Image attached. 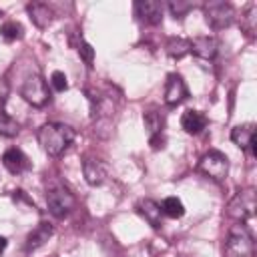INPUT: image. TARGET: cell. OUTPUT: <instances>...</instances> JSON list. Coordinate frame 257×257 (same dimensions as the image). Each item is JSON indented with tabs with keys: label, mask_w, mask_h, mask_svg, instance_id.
I'll return each mask as SVG.
<instances>
[{
	"label": "cell",
	"mask_w": 257,
	"mask_h": 257,
	"mask_svg": "<svg viewBox=\"0 0 257 257\" xmlns=\"http://www.w3.org/2000/svg\"><path fill=\"white\" fill-rule=\"evenodd\" d=\"M137 211L145 217V221H149L153 227H161V217H163V209L161 205H157L153 199H141L137 203Z\"/></svg>",
	"instance_id": "cell-15"
},
{
	"label": "cell",
	"mask_w": 257,
	"mask_h": 257,
	"mask_svg": "<svg viewBox=\"0 0 257 257\" xmlns=\"http://www.w3.org/2000/svg\"><path fill=\"white\" fill-rule=\"evenodd\" d=\"M0 36L6 40V42H12V40H18L22 36V26L14 20H8L0 26Z\"/></svg>",
	"instance_id": "cell-21"
},
{
	"label": "cell",
	"mask_w": 257,
	"mask_h": 257,
	"mask_svg": "<svg viewBox=\"0 0 257 257\" xmlns=\"http://www.w3.org/2000/svg\"><path fill=\"white\" fill-rule=\"evenodd\" d=\"M74 137H76L74 128L68 124H60V122H48L40 126L38 131V143L44 149V153L50 157L62 155L72 145Z\"/></svg>",
	"instance_id": "cell-1"
},
{
	"label": "cell",
	"mask_w": 257,
	"mask_h": 257,
	"mask_svg": "<svg viewBox=\"0 0 257 257\" xmlns=\"http://www.w3.org/2000/svg\"><path fill=\"white\" fill-rule=\"evenodd\" d=\"M26 10H28L32 22H34L38 28H46V26L52 22V10H50V6L44 4V2H32V4L26 6Z\"/></svg>",
	"instance_id": "cell-16"
},
{
	"label": "cell",
	"mask_w": 257,
	"mask_h": 257,
	"mask_svg": "<svg viewBox=\"0 0 257 257\" xmlns=\"http://www.w3.org/2000/svg\"><path fill=\"white\" fill-rule=\"evenodd\" d=\"M20 94L26 102H30L32 106H44L48 100H50V92H48V86L44 82V78L40 74H32L28 76L24 82H22V88H20Z\"/></svg>",
	"instance_id": "cell-7"
},
{
	"label": "cell",
	"mask_w": 257,
	"mask_h": 257,
	"mask_svg": "<svg viewBox=\"0 0 257 257\" xmlns=\"http://www.w3.org/2000/svg\"><path fill=\"white\" fill-rule=\"evenodd\" d=\"M257 4L255 2H251V4H247V8L241 12V28L249 34V36H253L255 34V30H257Z\"/></svg>",
	"instance_id": "cell-18"
},
{
	"label": "cell",
	"mask_w": 257,
	"mask_h": 257,
	"mask_svg": "<svg viewBox=\"0 0 257 257\" xmlns=\"http://www.w3.org/2000/svg\"><path fill=\"white\" fill-rule=\"evenodd\" d=\"M165 143H167V139H165V135H163V133H155V135H151V137H149V145H151V149H153V151L163 149V147H165Z\"/></svg>",
	"instance_id": "cell-27"
},
{
	"label": "cell",
	"mask_w": 257,
	"mask_h": 257,
	"mask_svg": "<svg viewBox=\"0 0 257 257\" xmlns=\"http://www.w3.org/2000/svg\"><path fill=\"white\" fill-rule=\"evenodd\" d=\"M191 6H193L191 2H181V0H177V2L173 0V2L169 4V8H171V12L175 14V18H183V14H185L187 10H191Z\"/></svg>",
	"instance_id": "cell-26"
},
{
	"label": "cell",
	"mask_w": 257,
	"mask_h": 257,
	"mask_svg": "<svg viewBox=\"0 0 257 257\" xmlns=\"http://www.w3.org/2000/svg\"><path fill=\"white\" fill-rule=\"evenodd\" d=\"M199 171L205 177L213 179V181H223L227 177V173H229V159L221 151H215L213 149V151H209V153H205L201 157Z\"/></svg>",
	"instance_id": "cell-6"
},
{
	"label": "cell",
	"mask_w": 257,
	"mask_h": 257,
	"mask_svg": "<svg viewBox=\"0 0 257 257\" xmlns=\"http://www.w3.org/2000/svg\"><path fill=\"white\" fill-rule=\"evenodd\" d=\"M181 126L189 135H199L207 126V116L201 114L199 110H185L181 116Z\"/></svg>",
	"instance_id": "cell-14"
},
{
	"label": "cell",
	"mask_w": 257,
	"mask_h": 257,
	"mask_svg": "<svg viewBox=\"0 0 257 257\" xmlns=\"http://www.w3.org/2000/svg\"><path fill=\"white\" fill-rule=\"evenodd\" d=\"M46 205H48V211L60 219L74 209L76 199L66 185H62L60 181H50L46 183Z\"/></svg>",
	"instance_id": "cell-3"
},
{
	"label": "cell",
	"mask_w": 257,
	"mask_h": 257,
	"mask_svg": "<svg viewBox=\"0 0 257 257\" xmlns=\"http://www.w3.org/2000/svg\"><path fill=\"white\" fill-rule=\"evenodd\" d=\"M203 12H205L207 24L211 28H215V30H221V28L233 24V20H235V8H233V4L223 2V0L207 2L203 6Z\"/></svg>",
	"instance_id": "cell-4"
},
{
	"label": "cell",
	"mask_w": 257,
	"mask_h": 257,
	"mask_svg": "<svg viewBox=\"0 0 257 257\" xmlns=\"http://www.w3.org/2000/svg\"><path fill=\"white\" fill-rule=\"evenodd\" d=\"M0 16H2V10H0Z\"/></svg>",
	"instance_id": "cell-29"
},
{
	"label": "cell",
	"mask_w": 257,
	"mask_h": 257,
	"mask_svg": "<svg viewBox=\"0 0 257 257\" xmlns=\"http://www.w3.org/2000/svg\"><path fill=\"white\" fill-rule=\"evenodd\" d=\"M189 44H191V52L205 60L215 58L217 48H219V44L213 36H195L193 40H189Z\"/></svg>",
	"instance_id": "cell-13"
},
{
	"label": "cell",
	"mask_w": 257,
	"mask_h": 257,
	"mask_svg": "<svg viewBox=\"0 0 257 257\" xmlns=\"http://www.w3.org/2000/svg\"><path fill=\"white\" fill-rule=\"evenodd\" d=\"M76 50H78L80 58H82L88 66H92V60H94V48H92L86 40H82V38H80V42H78V48H76Z\"/></svg>",
	"instance_id": "cell-24"
},
{
	"label": "cell",
	"mask_w": 257,
	"mask_h": 257,
	"mask_svg": "<svg viewBox=\"0 0 257 257\" xmlns=\"http://www.w3.org/2000/svg\"><path fill=\"white\" fill-rule=\"evenodd\" d=\"M143 120H145V126L149 128L151 135H155V133H163V116H161L159 112L149 110V112L143 114Z\"/></svg>",
	"instance_id": "cell-23"
},
{
	"label": "cell",
	"mask_w": 257,
	"mask_h": 257,
	"mask_svg": "<svg viewBox=\"0 0 257 257\" xmlns=\"http://www.w3.org/2000/svg\"><path fill=\"white\" fill-rule=\"evenodd\" d=\"M2 165L12 175H20V173H24V171L30 169V161H28V157L20 149H8L2 155Z\"/></svg>",
	"instance_id": "cell-12"
},
{
	"label": "cell",
	"mask_w": 257,
	"mask_h": 257,
	"mask_svg": "<svg viewBox=\"0 0 257 257\" xmlns=\"http://www.w3.org/2000/svg\"><path fill=\"white\" fill-rule=\"evenodd\" d=\"M231 141L241 147L243 151L251 149L253 155H257V133H255V124H239L231 131Z\"/></svg>",
	"instance_id": "cell-10"
},
{
	"label": "cell",
	"mask_w": 257,
	"mask_h": 257,
	"mask_svg": "<svg viewBox=\"0 0 257 257\" xmlns=\"http://www.w3.org/2000/svg\"><path fill=\"white\" fill-rule=\"evenodd\" d=\"M227 215L237 221V223H245L255 215V193L253 189H245L239 191L227 205Z\"/></svg>",
	"instance_id": "cell-5"
},
{
	"label": "cell",
	"mask_w": 257,
	"mask_h": 257,
	"mask_svg": "<svg viewBox=\"0 0 257 257\" xmlns=\"http://www.w3.org/2000/svg\"><path fill=\"white\" fill-rule=\"evenodd\" d=\"M135 10L145 24H159L163 18V6L157 0H139L135 4Z\"/></svg>",
	"instance_id": "cell-11"
},
{
	"label": "cell",
	"mask_w": 257,
	"mask_h": 257,
	"mask_svg": "<svg viewBox=\"0 0 257 257\" xmlns=\"http://www.w3.org/2000/svg\"><path fill=\"white\" fill-rule=\"evenodd\" d=\"M187 84L179 74H169L165 84V102L169 106H177L187 98Z\"/></svg>",
	"instance_id": "cell-9"
},
{
	"label": "cell",
	"mask_w": 257,
	"mask_h": 257,
	"mask_svg": "<svg viewBox=\"0 0 257 257\" xmlns=\"http://www.w3.org/2000/svg\"><path fill=\"white\" fill-rule=\"evenodd\" d=\"M82 173H84V179L88 185L96 187V185H102L108 177V169L104 165V161L96 159V157H84L82 161Z\"/></svg>",
	"instance_id": "cell-8"
},
{
	"label": "cell",
	"mask_w": 257,
	"mask_h": 257,
	"mask_svg": "<svg viewBox=\"0 0 257 257\" xmlns=\"http://www.w3.org/2000/svg\"><path fill=\"white\" fill-rule=\"evenodd\" d=\"M0 135L2 137H16L18 135V122L6 114L4 110H0Z\"/></svg>",
	"instance_id": "cell-22"
},
{
	"label": "cell",
	"mask_w": 257,
	"mask_h": 257,
	"mask_svg": "<svg viewBox=\"0 0 257 257\" xmlns=\"http://www.w3.org/2000/svg\"><path fill=\"white\" fill-rule=\"evenodd\" d=\"M52 235V227L48 223H40L28 237H26V251H36L38 247H42L48 237Z\"/></svg>",
	"instance_id": "cell-17"
},
{
	"label": "cell",
	"mask_w": 257,
	"mask_h": 257,
	"mask_svg": "<svg viewBox=\"0 0 257 257\" xmlns=\"http://www.w3.org/2000/svg\"><path fill=\"white\" fill-rule=\"evenodd\" d=\"M165 48H167V54L173 56V58H181V56H185L187 52H191V44H189V40L179 38V36L169 38Z\"/></svg>",
	"instance_id": "cell-19"
},
{
	"label": "cell",
	"mask_w": 257,
	"mask_h": 257,
	"mask_svg": "<svg viewBox=\"0 0 257 257\" xmlns=\"http://www.w3.org/2000/svg\"><path fill=\"white\" fill-rule=\"evenodd\" d=\"M255 243L247 223H237L231 227L225 241V257H253Z\"/></svg>",
	"instance_id": "cell-2"
},
{
	"label": "cell",
	"mask_w": 257,
	"mask_h": 257,
	"mask_svg": "<svg viewBox=\"0 0 257 257\" xmlns=\"http://www.w3.org/2000/svg\"><path fill=\"white\" fill-rule=\"evenodd\" d=\"M50 82H52L54 90H58V92H62V90H66V88H68V82H66V74H64V72H60V70H54V72H52V76H50Z\"/></svg>",
	"instance_id": "cell-25"
},
{
	"label": "cell",
	"mask_w": 257,
	"mask_h": 257,
	"mask_svg": "<svg viewBox=\"0 0 257 257\" xmlns=\"http://www.w3.org/2000/svg\"><path fill=\"white\" fill-rule=\"evenodd\" d=\"M4 249H6V239H4L2 235H0V253H2Z\"/></svg>",
	"instance_id": "cell-28"
},
{
	"label": "cell",
	"mask_w": 257,
	"mask_h": 257,
	"mask_svg": "<svg viewBox=\"0 0 257 257\" xmlns=\"http://www.w3.org/2000/svg\"><path fill=\"white\" fill-rule=\"evenodd\" d=\"M161 209H163V215H167L171 219H179V217L185 215V207H183L181 199H177V197H167L163 201Z\"/></svg>",
	"instance_id": "cell-20"
}]
</instances>
